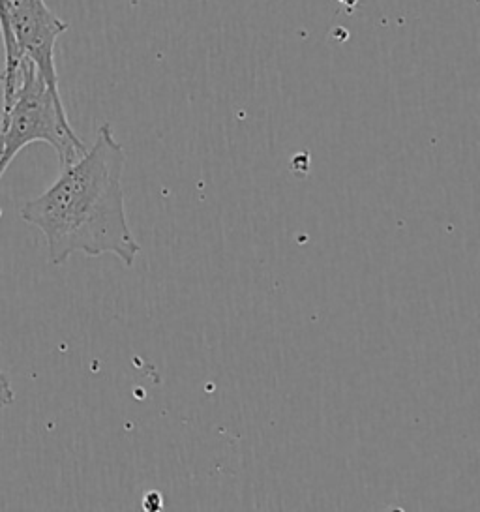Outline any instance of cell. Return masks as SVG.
Instances as JSON below:
<instances>
[{"instance_id": "277c9868", "label": "cell", "mask_w": 480, "mask_h": 512, "mask_svg": "<svg viewBox=\"0 0 480 512\" xmlns=\"http://www.w3.org/2000/svg\"><path fill=\"white\" fill-rule=\"evenodd\" d=\"M15 400V392L8 376L0 370V409L12 406Z\"/></svg>"}, {"instance_id": "7a4b0ae2", "label": "cell", "mask_w": 480, "mask_h": 512, "mask_svg": "<svg viewBox=\"0 0 480 512\" xmlns=\"http://www.w3.org/2000/svg\"><path fill=\"white\" fill-rule=\"evenodd\" d=\"M32 143H45L59 156L60 167L70 166L87 145L68 121L59 89L51 87L29 59H21L15 89L2 100L0 115V179L15 156Z\"/></svg>"}, {"instance_id": "3957f363", "label": "cell", "mask_w": 480, "mask_h": 512, "mask_svg": "<svg viewBox=\"0 0 480 512\" xmlns=\"http://www.w3.org/2000/svg\"><path fill=\"white\" fill-rule=\"evenodd\" d=\"M10 29L17 53L29 59L51 87L59 89L55 47L68 31V23L53 14L45 0H14Z\"/></svg>"}, {"instance_id": "6da1fadb", "label": "cell", "mask_w": 480, "mask_h": 512, "mask_svg": "<svg viewBox=\"0 0 480 512\" xmlns=\"http://www.w3.org/2000/svg\"><path fill=\"white\" fill-rule=\"evenodd\" d=\"M126 152L109 124L100 126L96 141L42 196L21 207V218L42 231L49 261L64 265L74 254H109L132 267L141 252L126 216L122 175Z\"/></svg>"}]
</instances>
